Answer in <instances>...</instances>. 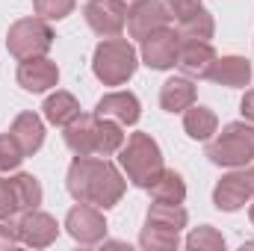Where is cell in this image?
I'll return each mask as SVG.
<instances>
[{"instance_id":"6da1fadb","label":"cell","mask_w":254,"mask_h":251,"mask_svg":"<svg viewBox=\"0 0 254 251\" xmlns=\"http://www.w3.org/2000/svg\"><path fill=\"white\" fill-rule=\"evenodd\" d=\"M65 187L71 192L74 201L80 204H92L98 210H110L122 201L127 181L122 178V172L101 157H77L68 166V178Z\"/></svg>"},{"instance_id":"7a4b0ae2","label":"cell","mask_w":254,"mask_h":251,"mask_svg":"<svg viewBox=\"0 0 254 251\" xmlns=\"http://www.w3.org/2000/svg\"><path fill=\"white\" fill-rule=\"evenodd\" d=\"M63 136L77 157H110L125 145L122 125L113 119H101L98 113H80L71 125H65Z\"/></svg>"},{"instance_id":"3957f363","label":"cell","mask_w":254,"mask_h":251,"mask_svg":"<svg viewBox=\"0 0 254 251\" xmlns=\"http://www.w3.org/2000/svg\"><path fill=\"white\" fill-rule=\"evenodd\" d=\"M122 169H125L127 181L133 187H142L148 189L160 172L166 169L163 166V154H160V145L148 136V133H130L125 145H122Z\"/></svg>"},{"instance_id":"277c9868","label":"cell","mask_w":254,"mask_h":251,"mask_svg":"<svg viewBox=\"0 0 254 251\" xmlns=\"http://www.w3.org/2000/svg\"><path fill=\"white\" fill-rule=\"evenodd\" d=\"M136 48L127 42V39H104L98 48H95V57H92V71L95 77L104 83V86H122L127 83L133 74H136Z\"/></svg>"},{"instance_id":"5b68a950","label":"cell","mask_w":254,"mask_h":251,"mask_svg":"<svg viewBox=\"0 0 254 251\" xmlns=\"http://www.w3.org/2000/svg\"><path fill=\"white\" fill-rule=\"evenodd\" d=\"M207 160L228 169L249 166L254 160V125L231 122L216 139H207Z\"/></svg>"},{"instance_id":"8992f818","label":"cell","mask_w":254,"mask_h":251,"mask_svg":"<svg viewBox=\"0 0 254 251\" xmlns=\"http://www.w3.org/2000/svg\"><path fill=\"white\" fill-rule=\"evenodd\" d=\"M6 48L15 60L45 57L54 48V30L45 18H21L6 33Z\"/></svg>"},{"instance_id":"52a82bcc","label":"cell","mask_w":254,"mask_h":251,"mask_svg":"<svg viewBox=\"0 0 254 251\" xmlns=\"http://www.w3.org/2000/svg\"><path fill=\"white\" fill-rule=\"evenodd\" d=\"M169 15H172V24L175 30L184 36V39H213V15L201 6V0H169Z\"/></svg>"},{"instance_id":"ba28073f","label":"cell","mask_w":254,"mask_h":251,"mask_svg":"<svg viewBox=\"0 0 254 251\" xmlns=\"http://www.w3.org/2000/svg\"><path fill=\"white\" fill-rule=\"evenodd\" d=\"M249 201H254V163L240 166L237 172L225 175L213 189V204L225 213H237Z\"/></svg>"},{"instance_id":"9c48e42d","label":"cell","mask_w":254,"mask_h":251,"mask_svg":"<svg viewBox=\"0 0 254 251\" xmlns=\"http://www.w3.org/2000/svg\"><path fill=\"white\" fill-rule=\"evenodd\" d=\"M65 231L80 246H95L107 237V222H104V213L98 207L77 201V207H71L65 216Z\"/></svg>"},{"instance_id":"30bf717a","label":"cell","mask_w":254,"mask_h":251,"mask_svg":"<svg viewBox=\"0 0 254 251\" xmlns=\"http://www.w3.org/2000/svg\"><path fill=\"white\" fill-rule=\"evenodd\" d=\"M178 48H181V33L175 27H163V30L142 39V63L154 71L175 68L178 65Z\"/></svg>"},{"instance_id":"8fae6325","label":"cell","mask_w":254,"mask_h":251,"mask_svg":"<svg viewBox=\"0 0 254 251\" xmlns=\"http://www.w3.org/2000/svg\"><path fill=\"white\" fill-rule=\"evenodd\" d=\"M83 15L101 39H113L127 27V3L122 0H89Z\"/></svg>"},{"instance_id":"7c38bea8","label":"cell","mask_w":254,"mask_h":251,"mask_svg":"<svg viewBox=\"0 0 254 251\" xmlns=\"http://www.w3.org/2000/svg\"><path fill=\"white\" fill-rule=\"evenodd\" d=\"M172 24V15H169V6L163 0H139L127 9V30L133 39H145L163 27Z\"/></svg>"},{"instance_id":"4fadbf2b","label":"cell","mask_w":254,"mask_h":251,"mask_svg":"<svg viewBox=\"0 0 254 251\" xmlns=\"http://www.w3.org/2000/svg\"><path fill=\"white\" fill-rule=\"evenodd\" d=\"M18 237L30 249H48L60 237V225H57L54 216L33 207V210H24V216L18 219Z\"/></svg>"},{"instance_id":"5bb4252c","label":"cell","mask_w":254,"mask_h":251,"mask_svg":"<svg viewBox=\"0 0 254 251\" xmlns=\"http://www.w3.org/2000/svg\"><path fill=\"white\" fill-rule=\"evenodd\" d=\"M216 60V51L207 39H184L181 36V48H178V68L187 77L207 80V71Z\"/></svg>"},{"instance_id":"9a60e30c","label":"cell","mask_w":254,"mask_h":251,"mask_svg":"<svg viewBox=\"0 0 254 251\" xmlns=\"http://www.w3.org/2000/svg\"><path fill=\"white\" fill-rule=\"evenodd\" d=\"M60 83V68L51 63L48 57H33V60H21L18 65V86L27 92H48Z\"/></svg>"},{"instance_id":"2e32d148","label":"cell","mask_w":254,"mask_h":251,"mask_svg":"<svg viewBox=\"0 0 254 251\" xmlns=\"http://www.w3.org/2000/svg\"><path fill=\"white\" fill-rule=\"evenodd\" d=\"M207 80H213L216 86H228V89L249 86L252 63L246 57H216L213 65H210V71H207Z\"/></svg>"},{"instance_id":"e0dca14e","label":"cell","mask_w":254,"mask_h":251,"mask_svg":"<svg viewBox=\"0 0 254 251\" xmlns=\"http://www.w3.org/2000/svg\"><path fill=\"white\" fill-rule=\"evenodd\" d=\"M101 119H113L119 122L122 127L127 125H136L142 110H139V98L133 92H110L98 101V110H95Z\"/></svg>"},{"instance_id":"ac0fdd59","label":"cell","mask_w":254,"mask_h":251,"mask_svg":"<svg viewBox=\"0 0 254 251\" xmlns=\"http://www.w3.org/2000/svg\"><path fill=\"white\" fill-rule=\"evenodd\" d=\"M195 104V86L190 77H172L160 89V107L166 113H184Z\"/></svg>"},{"instance_id":"d6986e66","label":"cell","mask_w":254,"mask_h":251,"mask_svg":"<svg viewBox=\"0 0 254 251\" xmlns=\"http://www.w3.org/2000/svg\"><path fill=\"white\" fill-rule=\"evenodd\" d=\"M187 210L181 204H166V201H154L148 207V216H145V228H160V231H172V234H181L187 228Z\"/></svg>"},{"instance_id":"ffe728a7","label":"cell","mask_w":254,"mask_h":251,"mask_svg":"<svg viewBox=\"0 0 254 251\" xmlns=\"http://www.w3.org/2000/svg\"><path fill=\"white\" fill-rule=\"evenodd\" d=\"M9 133L18 139V145L24 148L27 157L36 154V151L42 148V142H45V125H42V119H39L36 113H21V116L12 122V130H9Z\"/></svg>"},{"instance_id":"44dd1931","label":"cell","mask_w":254,"mask_h":251,"mask_svg":"<svg viewBox=\"0 0 254 251\" xmlns=\"http://www.w3.org/2000/svg\"><path fill=\"white\" fill-rule=\"evenodd\" d=\"M148 192H151V198H154V201L184 204V198H187V184H184V178H181L178 172L163 169V172H160V178L148 187Z\"/></svg>"},{"instance_id":"7402d4cb","label":"cell","mask_w":254,"mask_h":251,"mask_svg":"<svg viewBox=\"0 0 254 251\" xmlns=\"http://www.w3.org/2000/svg\"><path fill=\"white\" fill-rule=\"evenodd\" d=\"M42 110H45V119L57 127L71 125V122L80 116V104H77V98L68 95V92H54V95L45 101Z\"/></svg>"},{"instance_id":"603a6c76","label":"cell","mask_w":254,"mask_h":251,"mask_svg":"<svg viewBox=\"0 0 254 251\" xmlns=\"http://www.w3.org/2000/svg\"><path fill=\"white\" fill-rule=\"evenodd\" d=\"M219 127V119L213 110L207 107H195L192 104L190 110H184V130L190 133V139H198V142H207Z\"/></svg>"},{"instance_id":"cb8c5ba5","label":"cell","mask_w":254,"mask_h":251,"mask_svg":"<svg viewBox=\"0 0 254 251\" xmlns=\"http://www.w3.org/2000/svg\"><path fill=\"white\" fill-rule=\"evenodd\" d=\"M12 187H15V195H18L21 210H33V207L42 204V184H39L33 175H15V178H12Z\"/></svg>"},{"instance_id":"d4e9b609","label":"cell","mask_w":254,"mask_h":251,"mask_svg":"<svg viewBox=\"0 0 254 251\" xmlns=\"http://www.w3.org/2000/svg\"><path fill=\"white\" fill-rule=\"evenodd\" d=\"M187 249L190 251H225V237L216 228L201 225V228H195L187 237Z\"/></svg>"},{"instance_id":"484cf974","label":"cell","mask_w":254,"mask_h":251,"mask_svg":"<svg viewBox=\"0 0 254 251\" xmlns=\"http://www.w3.org/2000/svg\"><path fill=\"white\" fill-rule=\"evenodd\" d=\"M139 246L148 251H172L181 246V234L172 231H160V228H142L139 234Z\"/></svg>"},{"instance_id":"4316f807","label":"cell","mask_w":254,"mask_h":251,"mask_svg":"<svg viewBox=\"0 0 254 251\" xmlns=\"http://www.w3.org/2000/svg\"><path fill=\"white\" fill-rule=\"evenodd\" d=\"M24 157H27V154H24V148L18 145V139H15L12 133H3V136H0V172L18 169Z\"/></svg>"},{"instance_id":"83f0119b","label":"cell","mask_w":254,"mask_h":251,"mask_svg":"<svg viewBox=\"0 0 254 251\" xmlns=\"http://www.w3.org/2000/svg\"><path fill=\"white\" fill-rule=\"evenodd\" d=\"M36 6V15L45 18V21H63L74 12L77 0H33Z\"/></svg>"},{"instance_id":"f1b7e54d","label":"cell","mask_w":254,"mask_h":251,"mask_svg":"<svg viewBox=\"0 0 254 251\" xmlns=\"http://www.w3.org/2000/svg\"><path fill=\"white\" fill-rule=\"evenodd\" d=\"M15 213H21V204L12 187V178H0V216H15Z\"/></svg>"},{"instance_id":"f546056e","label":"cell","mask_w":254,"mask_h":251,"mask_svg":"<svg viewBox=\"0 0 254 251\" xmlns=\"http://www.w3.org/2000/svg\"><path fill=\"white\" fill-rule=\"evenodd\" d=\"M18 243V222H12V216H0V249H15Z\"/></svg>"},{"instance_id":"4dcf8cb0","label":"cell","mask_w":254,"mask_h":251,"mask_svg":"<svg viewBox=\"0 0 254 251\" xmlns=\"http://www.w3.org/2000/svg\"><path fill=\"white\" fill-rule=\"evenodd\" d=\"M240 110H243V119L254 125V89H252V92H246V98H243Z\"/></svg>"},{"instance_id":"1f68e13d","label":"cell","mask_w":254,"mask_h":251,"mask_svg":"<svg viewBox=\"0 0 254 251\" xmlns=\"http://www.w3.org/2000/svg\"><path fill=\"white\" fill-rule=\"evenodd\" d=\"M243 249H254V240H249V243H243Z\"/></svg>"},{"instance_id":"d6a6232c","label":"cell","mask_w":254,"mask_h":251,"mask_svg":"<svg viewBox=\"0 0 254 251\" xmlns=\"http://www.w3.org/2000/svg\"><path fill=\"white\" fill-rule=\"evenodd\" d=\"M122 3H127V9H130V6H133V3H139V0H122Z\"/></svg>"},{"instance_id":"836d02e7","label":"cell","mask_w":254,"mask_h":251,"mask_svg":"<svg viewBox=\"0 0 254 251\" xmlns=\"http://www.w3.org/2000/svg\"><path fill=\"white\" fill-rule=\"evenodd\" d=\"M249 216H252V225H254V204H252V210H249Z\"/></svg>"}]
</instances>
